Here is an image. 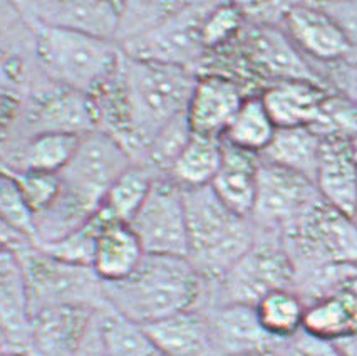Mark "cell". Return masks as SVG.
<instances>
[{
    "label": "cell",
    "mask_w": 357,
    "mask_h": 356,
    "mask_svg": "<svg viewBox=\"0 0 357 356\" xmlns=\"http://www.w3.org/2000/svg\"><path fill=\"white\" fill-rule=\"evenodd\" d=\"M305 306L292 289H279L261 297L255 304V313L268 336L275 341H289L302 331Z\"/></svg>",
    "instance_id": "obj_26"
},
{
    "label": "cell",
    "mask_w": 357,
    "mask_h": 356,
    "mask_svg": "<svg viewBox=\"0 0 357 356\" xmlns=\"http://www.w3.org/2000/svg\"><path fill=\"white\" fill-rule=\"evenodd\" d=\"M26 281L31 316L57 304H86L96 308L105 299L101 279L91 267L73 266L44 254L36 246L15 252Z\"/></svg>",
    "instance_id": "obj_5"
},
{
    "label": "cell",
    "mask_w": 357,
    "mask_h": 356,
    "mask_svg": "<svg viewBox=\"0 0 357 356\" xmlns=\"http://www.w3.org/2000/svg\"><path fill=\"white\" fill-rule=\"evenodd\" d=\"M0 217L36 246V214L7 168L0 170Z\"/></svg>",
    "instance_id": "obj_31"
},
{
    "label": "cell",
    "mask_w": 357,
    "mask_h": 356,
    "mask_svg": "<svg viewBox=\"0 0 357 356\" xmlns=\"http://www.w3.org/2000/svg\"><path fill=\"white\" fill-rule=\"evenodd\" d=\"M82 135L69 133V131H43L29 142L20 156V167L15 170L59 175L73 160Z\"/></svg>",
    "instance_id": "obj_29"
},
{
    "label": "cell",
    "mask_w": 357,
    "mask_h": 356,
    "mask_svg": "<svg viewBox=\"0 0 357 356\" xmlns=\"http://www.w3.org/2000/svg\"><path fill=\"white\" fill-rule=\"evenodd\" d=\"M223 158V140L192 133L173 161L169 178L183 190L210 187Z\"/></svg>",
    "instance_id": "obj_23"
},
{
    "label": "cell",
    "mask_w": 357,
    "mask_h": 356,
    "mask_svg": "<svg viewBox=\"0 0 357 356\" xmlns=\"http://www.w3.org/2000/svg\"><path fill=\"white\" fill-rule=\"evenodd\" d=\"M337 346L342 356H357V334L356 336L346 339V341L339 343Z\"/></svg>",
    "instance_id": "obj_39"
},
{
    "label": "cell",
    "mask_w": 357,
    "mask_h": 356,
    "mask_svg": "<svg viewBox=\"0 0 357 356\" xmlns=\"http://www.w3.org/2000/svg\"><path fill=\"white\" fill-rule=\"evenodd\" d=\"M285 249L294 266L309 272L357 267V218L322 198L284 227Z\"/></svg>",
    "instance_id": "obj_3"
},
{
    "label": "cell",
    "mask_w": 357,
    "mask_h": 356,
    "mask_svg": "<svg viewBox=\"0 0 357 356\" xmlns=\"http://www.w3.org/2000/svg\"><path fill=\"white\" fill-rule=\"evenodd\" d=\"M153 181H155V178L149 175V170L146 167L132 163L111 185L99 209L111 221L130 223L146 200L149 190L153 187Z\"/></svg>",
    "instance_id": "obj_28"
},
{
    "label": "cell",
    "mask_w": 357,
    "mask_h": 356,
    "mask_svg": "<svg viewBox=\"0 0 357 356\" xmlns=\"http://www.w3.org/2000/svg\"><path fill=\"white\" fill-rule=\"evenodd\" d=\"M260 163L259 155L223 142L222 165L210 187L220 202L240 217L248 218L253 212Z\"/></svg>",
    "instance_id": "obj_19"
},
{
    "label": "cell",
    "mask_w": 357,
    "mask_h": 356,
    "mask_svg": "<svg viewBox=\"0 0 357 356\" xmlns=\"http://www.w3.org/2000/svg\"><path fill=\"white\" fill-rule=\"evenodd\" d=\"M107 222H111V218L101 209H98L89 221L77 227L74 232H70L69 235L52 244H47V246L37 247V249L61 260V262L93 269L98 239Z\"/></svg>",
    "instance_id": "obj_30"
},
{
    "label": "cell",
    "mask_w": 357,
    "mask_h": 356,
    "mask_svg": "<svg viewBox=\"0 0 357 356\" xmlns=\"http://www.w3.org/2000/svg\"><path fill=\"white\" fill-rule=\"evenodd\" d=\"M99 316V313H98ZM79 356H105V351H102L101 345V336H99V328H98V320L96 325H94L93 331H91L89 338H87L84 348L81 350Z\"/></svg>",
    "instance_id": "obj_38"
},
{
    "label": "cell",
    "mask_w": 357,
    "mask_h": 356,
    "mask_svg": "<svg viewBox=\"0 0 357 356\" xmlns=\"http://www.w3.org/2000/svg\"><path fill=\"white\" fill-rule=\"evenodd\" d=\"M321 142L322 136L312 128H284L277 130L272 143L260 158L314 181Z\"/></svg>",
    "instance_id": "obj_24"
},
{
    "label": "cell",
    "mask_w": 357,
    "mask_h": 356,
    "mask_svg": "<svg viewBox=\"0 0 357 356\" xmlns=\"http://www.w3.org/2000/svg\"><path fill=\"white\" fill-rule=\"evenodd\" d=\"M37 52L56 81L81 94L94 93L116 73L121 52L113 40L36 24Z\"/></svg>",
    "instance_id": "obj_4"
},
{
    "label": "cell",
    "mask_w": 357,
    "mask_h": 356,
    "mask_svg": "<svg viewBox=\"0 0 357 356\" xmlns=\"http://www.w3.org/2000/svg\"><path fill=\"white\" fill-rule=\"evenodd\" d=\"M282 26L298 51L317 61H339L354 49L339 24L319 3H290Z\"/></svg>",
    "instance_id": "obj_14"
},
{
    "label": "cell",
    "mask_w": 357,
    "mask_h": 356,
    "mask_svg": "<svg viewBox=\"0 0 357 356\" xmlns=\"http://www.w3.org/2000/svg\"><path fill=\"white\" fill-rule=\"evenodd\" d=\"M354 144H356V151H357V136L354 138Z\"/></svg>",
    "instance_id": "obj_43"
},
{
    "label": "cell",
    "mask_w": 357,
    "mask_h": 356,
    "mask_svg": "<svg viewBox=\"0 0 357 356\" xmlns=\"http://www.w3.org/2000/svg\"><path fill=\"white\" fill-rule=\"evenodd\" d=\"M245 15L240 3H215L202 26L203 49H218L242 31Z\"/></svg>",
    "instance_id": "obj_32"
},
{
    "label": "cell",
    "mask_w": 357,
    "mask_h": 356,
    "mask_svg": "<svg viewBox=\"0 0 357 356\" xmlns=\"http://www.w3.org/2000/svg\"><path fill=\"white\" fill-rule=\"evenodd\" d=\"M245 98L240 84L231 77L223 74L198 77L186 107L192 133L222 138Z\"/></svg>",
    "instance_id": "obj_16"
},
{
    "label": "cell",
    "mask_w": 357,
    "mask_h": 356,
    "mask_svg": "<svg viewBox=\"0 0 357 356\" xmlns=\"http://www.w3.org/2000/svg\"><path fill=\"white\" fill-rule=\"evenodd\" d=\"M192 136V130H190L188 119H186V113L178 116L172 123H168L163 130L158 133L153 142L149 143L146 148L149 160L153 161L151 165L155 167L168 170L172 168L173 161L183 150V147Z\"/></svg>",
    "instance_id": "obj_34"
},
{
    "label": "cell",
    "mask_w": 357,
    "mask_h": 356,
    "mask_svg": "<svg viewBox=\"0 0 357 356\" xmlns=\"http://www.w3.org/2000/svg\"><path fill=\"white\" fill-rule=\"evenodd\" d=\"M203 277L188 258L144 255L128 279L102 284L106 304L139 326L190 311L202 294Z\"/></svg>",
    "instance_id": "obj_1"
},
{
    "label": "cell",
    "mask_w": 357,
    "mask_h": 356,
    "mask_svg": "<svg viewBox=\"0 0 357 356\" xmlns=\"http://www.w3.org/2000/svg\"><path fill=\"white\" fill-rule=\"evenodd\" d=\"M17 181L20 192L36 215L44 212L49 205L59 197L62 181L59 175L43 172H31V170L7 168Z\"/></svg>",
    "instance_id": "obj_33"
},
{
    "label": "cell",
    "mask_w": 357,
    "mask_h": 356,
    "mask_svg": "<svg viewBox=\"0 0 357 356\" xmlns=\"http://www.w3.org/2000/svg\"><path fill=\"white\" fill-rule=\"evenodd\" d=\"M130 151L105 131H87L59 173L62 188L91 210H98L111 185L131 167Z\"/></svg>",
    "instance_id": "obj_7"
},
{
    "label": "cell",
    "mask_w": 357,
    "mask_h": 356,
    "mask_svg": "<svg viewBox=\"0 0 357 356\" xmlns=\"http://www.w3.org/2000/svg\"><path fill=\"white\" fill-rule=\"evenodd\" d=\"M123 7L121 2H31L19 9L37 26L113 40L121 26Z\"/></svg>",
    "instance_id": "obj_12"
},
{
    "label": "cell",
    "mask_w": 357,
    "mask_h": 356,
    "mask_svg": "<svg viewBox=\"0 0 357 356\" xmlns=\"http://www.w3.org/2000/svg\"><path fill=\"white\" fill-rule=\"evenodd\" d=\"M98 320V308L57 304L31 316L27 351L31 356H79Z\"/></svg>",
    "instance_id": "obj_10"
},
{
    "label": "cell",
    "mask_w": 357,
    "mask_h": 356,
    "mask_svg": "<svg viewBox=\"0 0 357 356\" xmlns=\"http://www.w3.org/2000/svg\"><path fill=\"white\" fill-rule=\"evenodd\" d=\"M0 170H2V168H0Z\"/></svg>",
    "instance_id": "obj_44"
},
{
    "label": "cell",
    "mask_w": 357,
    "mask_h": 356,
    "mask_svg": "<svg viewBox=\"0 0 357 356\" xmlns=\"http://www.w3.org/2000/svg\"><path fill=\"white\" fill-rule=\"evenodd\" d=\"M98 328L105 356H163L143 326L111 308L98 316Z\"/></svg>",
    "instance_id": "obj_27"
},
{
    "label": "cell",
    "mask_w": 357,
    "mask_h": 356,
    "mask_svg": "<svg viewBox=\"0 0 357 356\" xmlns=\"http://www.w3.org/2000/svg\"><path fill=\"white\" fill-rule=\"evenodd\" d=\"M347 36L352 47H357V2L319 3Z\"/></svg>",
    "instance_id": "obj_36"
},
{
    "label": "cell",
    "mask_w": 357,
    "mask_h": 356,
    "mask_svg": "<svg viewBox=\"0 0 357 356\" xmlns=\"http://www.w3.org/2000/svg\"><path fill=\"white\" fill-rule=\"evenodd\" d=\"M314 185L331 207L357 218V151L354 138L321 135Z\"/></svg>",
    "instance_id": "obj_13"
},
{
    "label": "cell",
    "mask_w": 357,
    "mask_h": 356,
    "mask_svg": "<svg viewBox=\"0 0 357 356\" xmlns=\"http://www.w3.org/2000/svg\"><path fill=\"white\" fill-rule=\"evenodd\" d=\"M6 343H7L6 333H3V329L0 328V350H3V346H6Z\"/></svg>",
    "instance_id": "obj_42"
},
{
    "label": "cell",
    "mask_w": 357,
    "mask_h": 356,
    "mask_svg": "<svg viewBox=\"0 0 357 356\" xmlns=\"http://www.w3.org/2000/svg\"><path fill=\"white\" fill-rule=\"evenodd\" d=\"M188 258L203 279H223L252 247L248 218L227 209L211 187L183 190Z\"/></svg>",
    "instance_id": "obj_2"
},
{
    "label": "cell",
    "mask_w": 357,
    "mask_h": 356,
    "mask_svg": "<svg viewBox=\"0 0 357 356\" xmlns=\"http://www.w3.org/2000/svg\"><path fill=\"white\" fill-rule=\"evenodd\" d=\"M319 198L312 180L261 160L252 215L264 225L284 229Z\"/></svg>",
    "instance_id": "obj_11"
},
{
    "label": "cell",
    "mask_w": 357,
    "mask_h": 356,
    "mask_svg": "<svg viewBox=\"0 0 357 356\" xmlns=\"http://www.w3.org/2000/svg\"><path fill=\"white\" fill-rule=\"evenodd\" d=\"M215 3H180L144 34L124 40V56L146 63L188 69L202 52V26Z\"/></svg>",
    "instance_id": "obj_6"
},
{
    "label": "cell",
    "mask_w": 357,
    "mask_h": 356,
    "mask_svg": "<svg viewBox=\"0 0 357 356\" xmlns=\"http://www.w3.org/2000/svg\"><path fill=\"white\" fill-rule=\"evenodd\" d=\"M149 255H188L185 192L172 178H155L146 200L130 222Z\"/></svg>",
    "instance_id": "obj_8"
},
{
    "label": "cell",
    "mask_w": 357,
    "mask_h": 356,
    "mask_svg": "<svg viewBox=\"0 0 357 356\" xmlns=\"http://www.w3.org/2000/svg\"><path fill=\"white\" fill-rule=\"evenodd\" d=\"M243 56L253 71L272 80V84L282 81L319 82L284 29L275 26L253 27L245 36Z\"/></svg>",
    "instance_id": "obj_15"
},
{
    "label": "cell",
    "mask_w": 357,
    "mask_h": 356,
    "mask_svg": "<svg viewBox=\"0 0 357 356\" xmlns=\"http://www.w3.org/2000/svg\"><path fill=\"white\" fill-rule=\"evenodd\" d=\"M260 98L277 130L312 128L319 131L331 93L315 81H282L268 84Z\"/></svg>",
    "instance_id": "obj_17"
},
{
    "label": "cell",
    "mask_w": 357,
    "mask_h": 356,
    "mask_svg": "<svg viewBox=\"0 0 357 356\" xmlns=\"http://www.w3.org/2000/svg\"><path fill=\"white\" fill-rule=\"evenodd\" d=\"M217 350L227 356H268L279 341L260 326L255 306L225 304L211 321Z\"/></svg>",
    "instance_id": "obj_20"
},
{
    "label": "cell",
    "mask_w": 357,
    "mask_h": 356,
    "mask_svg": "<svg viewBox=\"0 0 357 356\" xmlns=\"http://www.w3.org/2000/svg\"><path fill=\"white\" fill-rule=\"evenodd\" d=\"M302 331L334 345L356 336L357 274L305 306Z\"/></svg>",
    "instance_id": "obj_18"
},
{
    "label": "cell",
    "mask_w": 357,
    "mask_h": 356,
    "mask_svg": "<svg viewBox=\"0 0 357 356\" xmlns=\"http://www.w3.org/2000/svg\"><path fill=\"white\" fill-rule=\"evenodd\" d=\"M144 255L146 252L130 223L111 221L98 239L93 271L102 284L119 283L139 267Z\"/></svg>",
    "instance_id": "obj_22"
},
{
    "label": "cell",
    "mask_w": 357,
    "mask_h": 356,
    "mask_svg": "<svg viewBox=\"0 0 357 356\" xmlns=\"http://www.w3.org/2000/svg\"><path fill=\"white\" fill-rule=\"evenodd\" d=\"M284 356H342V353L334 343L322 341L301 331L297 336L289 339Z\"/></svg>",
    "instance_id": "obj_35"
},
{
    "label": "cell",
    "mask_w": 357,
    "mask_h": 356,
    "mask_svg": "<svg viewBox=\"0 0 357 356\" xmlns=\"http://www.w3.org/2000/svg\"><path fill=\"white\" fill-rule=\"evenodd\" d=\"M296 277V266L285 244L253 241L222 279L227 304L255 306L268 292L292 289Z\"/></svg>",
    "instance_id": "obj_9"
},
{
    "label": "cell",
    "mask_w": 357,
    "mask_h": 356,
    "mask_svg": "<svg viewBox=\"0 0 357 356\" xmlns=\"http://www.w3.org/2000/svg\"><path fill=\"white\" fill-rule=\"evenodd\" d=\"M0 356H31L29 353H24V351H15V350H0Z\"/></svg>",
    "instance_id": "obj_41"
},
{
    "label": "cell",
    "mask_w": 357,
    "mask_h": 356,
    "mask_svg": "<svg viewBox=\"0 0 357 356\" xmlns=\"http://www.w3.org/2000/svg\"><path fill=\"white\" fill-rule=\"evenodd\" d=\"M277 133L267 107L260 96H247L236 111L222 140L238 150L261 155Z\"/></svg>",
    "instance_id": "obj_25"
},
{
    "label": "cell",
    "mask_w": 357,
    "mask_h": 356,
    "mask_svg": "<svg viewBox=\"0 0 357 356\" xmlns=\"http://www.w3.org/2000/svg\"><path fill=\"white\" fill-rule=\"evenodd\" d=\"M163 356H213L211 322L193 309L143 326Z\"/></svg>",
    "instance_id": "obj_21"
},
{
    "label": "cell",
    "mask_w": 357,
    "mask_h": 356,
    "mask_svg": "<svg viewBox=\"0 0 357 356\" xmlns=\"http://www.w3.org/2000/svg\"><path fill=\"white\" fill-rule=\"evenodd\" d=\"M29 246H34V244L0 217V251L14 252L15 254V252L26 249Z\"/></svg>",
    "instance_id": "obj_37"
},
{
    "label": "cell",
    "mask_w": 357,
    "mask_h": 356,
    "mask_svg": "<svg viewBox=\"0 0 357 356\" xmlns=\"http://www.w3.org/2000/svg\"><path fill=\"white\" fill-rule=\"evenodd\" d=\"M15 260V254L14 252H7V251H0V274L6 271L7 267L10 266L12 262Z\"/></svg>",
    "instance_id": "obj_40"
}]
</instances>
